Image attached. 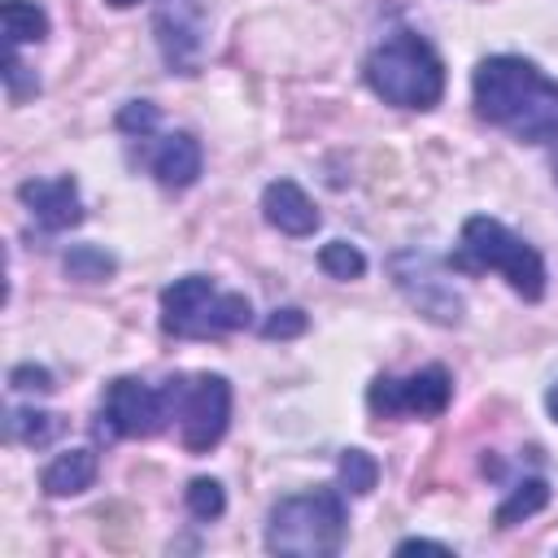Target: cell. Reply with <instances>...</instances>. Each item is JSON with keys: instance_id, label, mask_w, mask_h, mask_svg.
I'll use <instances>...</instances> for the list:
<instances>
[{"instance_id": "1", "label": "cell", "mask_w": 558, "mask_h": 558, "mask_svg": "<svg viewBox=\"0 0 558 558\" xmlns=\"http://www.w3.org/2000/svg\"><path fill=\"white\" fill-rule=\"evenodd\" d=\"M475 113L523 144L558 140V83L523 57H488L471 78Z\"/></svg>"}, {"instance_id": "2", "label": "cell", "mask_w": 558, "mask_h": 558, "mask_svg": "<svg viewBox=\"0 0 558 558\" xmlns=\"http://www.w3.org/2000/svg\"><path fill=\"white\" fill-rule=\"evenodd\" d=\"M366 87L397 109H432L445 92V65L432 52L427 39H418L414 31H397L388 35L362 65Z\"/></svg>"}, {"instance_id": "3", "label": "cell", "mask_w": 558, "mask_h": 558, "mask_svg": "<svg viewBox=\"0 0 558 558\" xmlns=\"http://www.w3.org/2000/svg\"><path fill=\"white\" fill-rule=\"evenodd\" d=\"M344 545V501L340 488H314L283 497L266 523V549L292 558H327Z\"/></svg>"}, {"instance_id": "4", "label": "cell", "mask_w": 558, "mask_h": 558, "mask_svg": "<svg viewBox=\"0 0 558 558\" xmlns=\"http://www.w3.org/2000/svg\"><path fill=\"white\" fill-rule=\"evenodd\" d=\"M453 262L466 266V270L506 275V283L523 301H541L545 296V262H541V253L527 240H519L506 222H497L488 214H471L462 222V253Z\"/></svg>"}, {"instance_id": "5", "label": "cell", "mask_w": 558, "mask_h": 558, "mask_svg": "<svg viewBox=\"0 0 558 558\" xmlns=\"http://www.w3.org/2000/svg\"><path fill=\"white\" fill-rule=\"evenodd\" d=\"M253 310L240 292H218L205 275H183L161 292V327L179 340H209L248 327Z\"/></svg>"}, {"instance_id": "6", "label": "cell", "mask_w": 558, "mask_h": 558, "mask_svg": "<svg viewBox=\"0 0 558 558\" xmlns=\"http://www.w3.org/2000/svg\"><path fill=\"white\" fill-rule=\"evenodd\" d=\"M174 384V418L187 453H205L222 440L231 418V384L222 375H192Z\"/></svg>"}, {"instance_id": "7", "label": "cell", "mask_w": 558, "mask_h": 558, "mask_svg": "<svg viewBox=\"0 0 558 558\" xmlns=\"http://www.w3.org/2000/svg\"><path fill=\"white\" fill-rule=\"evenodd\" d=\"M174 418V384H144V379H113L100 405L96 432L109 436H157Z\"/></svg>"}, {"instance_id": "8", "label": "cell", "mask_w": 558, "mask_h": 558, "mask_svg": "<svg viewBox=\"0 0 558 558\" xmlns=\"http://www.w3.org/2000/svg\"><path fill=\"white\" fill-rule=\"evenodd\" d=\"M453 397V379L445 366H423L410 379H388L379 375L366 392V405L375 418H397V414H418V418H436L445 414Z\"/></svg>"}, {"instance_id": "9", "label": "cell", "mask_w": 558, "mask_h": 558, "mask_svg": "<svg viewBox=\"0 0 558 558\" xmlns=\"http://www.w3.org/2000/svg\"><path fill=\"white\" fill-rule=\"evenodd\" d=\"M157 44L166 52V61L183 74L196 70L201 48H205V9L196 0H174L157 13Z\"/></svg>"}, {"instance_id": "10", "label": "cell", "mask_w": 558, "mask_h": 558, "mask_svg": "<svg viewBox=\"0 0 558 558\" xmlns=\"http://www.w3.org/2000/svg\"><path fill=\"white\" fill-rule=\"evenodd\" d=\"M392 275H397V283L405 288V296H410L427 318H436V323H458V318H462L458 292H453L440 275H432L423 257H414V253L392 257Z\"/></svg>"}, {"instance_id": "11", "label": "cell", "mask_w": 558, "mask_h": 558, "mask_svg": "<svg viewBox=\"0 0 558 558\" xmlns=\"http://www.w3.org/2000/svg\"><path fill=\"white\" fill-rule=\"evenodd\" d=\"M17 196L35 214V222L48 227V231H65V227H78L83 222L78 183L70 174H61V179H31V183L17 187Z\"/></svg>"}, {"instance_id": "12", "label": "cell", "mask_w": 558, "mask_h": 558, "mask_svg": "<svg viewBox=\"0 0 558 558\" xmlns=\"http://www.w3.org/2000/svg\"><path fill=\"white\" fill-rule=\"evenodd\" d=\"M262 214H266V222H270L275 231H283V235H314V227H318L314 201H310L292 179L266 183V192H262Z\"/></svg>"}, {"instance_id": "13", "label": "cell", "mask_w": 558, "mask_h": 558, "mask_svg": "<svg viewBox=\"0 0 558 558\" xmlns=\"http://www.w3.org/2000/svg\"><path fill=\"white\" fill-rule=\"evenodd\" d=\"M148 166H153V174H157L161 187H192L196 174H201V144L187 131H170L153 148Z\"/></svg>"}, {"instance_id": "14", "label": "cell", "mask_w": 558, "mask_h": 558, "mask_svg": "<svg viewBox=\"0 0 558 558\" xmlns=\"http://www.w3.org/2000/svg\"><path fill=\"white\" fill-rule=\"evenodd\" d=\"M96 466H100V462H96L92 449H70V453H57V458L44 466L39 484H44L48 497H74V493L92 488Z\"/></svg>"}, {"instance_id": "15", "label": "cell", "mask_w": 558, "mask_h": 558, "mask_svg": "<svg viewBox=\"0 0 558 558\" xmlns=\"http://www.w3.org/2000/svg\"><path fill=\"white\" fill-rule=\"evenodd\" d=\"M0 22H4V39L17 48V44H35L48 35V13L31 0H4L0 4Z\"/></svg>"}, {"instance_id": "16", "label": "cell", "mask_w": 558, "mask_h": 558, "mask_svg": "<svg viewBox=\"0 0 558 558\" xmlns=\"http://www.w3.org/2000/svg\"><path fill=\"white\" fill-rule=\"evenodd\" d=\"M545 506H549V484H545L541 475H532V480L514 484V488H510V497L497 506V527H514V523L532 519V514H536V510H545Z\"/></svg>"}, {"instance_id": "17", "label": "cell", "mask_w": 558, "mask_h": 558, "mask_svg": "<svg viewBox=\"0 0 558 558\" xmlns=\"http://www.w3.org/2000/svg\"><path fill=\"white\" fill-rule=\"evenodd\" d=\"M57 432H61V418L44 414V410H13L9 423H4V436L22 440V445H48Z\"/></svg>"}, {"instance_id": "18", "label": "cell", "mask_w": 558, "mask_h": 558, "mask_svg": "<svg viewBox=\"0 0 558 558\" xmlns=\"http://www.w3.org/2000/svg\"><path fill=\"white\" fill-rule=\"evenodd\" d=\"M113 270H118L113 253H105V248H96V244H74V248L65 253V275H70V279L100 283V279H109Z\"/></svg>"}, {"instance_id": "19", "label": "cell", "mask_w": 558, "mask_h": 558, "mask_svg": "<svg viewBox=\"0 0 558 558\" xmlns=\"http://www.w3.org/2000/svg\"><path fill=\"white\" fill-rule=\"evenodd\" d=\"M379 480V462L366 449H344L340 453V493L349 497H366Z\"/></svg>"}, {"instance_id": "20", "label": "cell", "mask_w": 558, "mask_h": 558, "mask_svg": "<svg viewBox=\"0 0 558 558\" xmlns=\"http://www.w3.org/2000/svg\"><path fill=\"white\" fill-rule=\"evenodd\" d=\"M318 266H323L331 279H362L366 257H362V248H357V244H349V240H331V244H323Z\"/></svg>"}, {"instance_id": "21", "label": "cell", "mask_w": 558, "mask_h": 558, "mask_svg": "<svg viewBox=\"0 0 558 558\" xmlns=\"http://www.w3.org/2000/svg\"><path fill=\"white\" fill-rule=\"evenodd\" d=\"M187 510L196 514V519H218L222 510H227V493H222V484L218 480H192L187 484Z\"/></svg>"}, {"instance_id": "22", "label": "cell", "mask_w": 558, "mask_h": 558, "mask_svg": "<svg viewBox=\"0 0 558 558\" xmlns=\"http://www.w3.org/2000/svg\"><path fill=\"white\" fill-rule=\"evenodd\" d=\"M310 323H305V314L296 310V305H288V310H275L266 323H262V336L266 340H292V336H301Z\"/></svg>"}, {"instance_id": "23", "label": "cell", "mask_w": 558, "mask_h": 558, "mask_svg": "<svg viewBox=\"0 0 558 558\" xmlns=\"http://www.w3.org/2000/svg\"><path fill=\"white\" fill-rule=\"evenodd\" d=\"M4 83H9V100H13V105L39 92V78L26 74V65L17 61V48H13V44H9V61H4Z\"/></svg>"}, {"instance_id": "24", "label": "cell", "mask_w": 558, "mask_h": 558, "mask_svg": "<svg viewBox=\"0 0 558 558\" xmlns=\"http://www.w3.org/2000/svg\"><path fill=\"white\" fill-rule=\"evenodd\" d=\"M118 126L131 131V135H135V131L148 135V131L157 126V105H148V100H131V105L118 113Z\"/></svg>"}, {"instance_id": "25", "label": "cell", "mask_w": 558, "mask_h": 558, "mask_svg": "<svg viewBox=\"0 0 558 558\" xmlns=\"http://www.w3.org/2000/svg\"><path fill=\"white\" fill-rule=\"evenodd\" d=\"M9 388H17V392H52L57 384H52V375L44 366H13L9 371Z\"/></svg>"}, {"instance_id": "26", "label": "cell", "mask_w": 558, "mask_h": 558, "mask_svg": "<svg viewBox=\"0 0 558 558\" xmlns=\"http://www.w3.org/2000/svg\"><path fill=\"white\" fill-rule=\"evenodd\" d=\"M414 549H436V554H453L445 541H427V536H414V541H401L397 554H414Z\"/></svg>"}, {"instance_id": "27", "label": "cell", "mask_w": 558, "mask_h": 558, "mask_svg": "<svg viewBox=\"0 0 558 558\" xmlns=\"http://www.w3.org/2000/svg\"><path fill=\"white\" fill-rule=\"evenodd\" d=\"M545 405H549V414H554V423H558V384L549 388V397H545Z\"/></svg>"}, {"instance_id": "28", "label": "cell", "mask_w": 558, "mask_h": 558, "mask_svg": "<svg viewBox=\"0 0 558 558\" xmlns=\"http://www.w3.org/2000/svg\"><path fill=\"white\" fill-rule=\"evenodd\" d=\"M109 4H113V9H126V4H135V0H109Z\"/></svg>"}]
</instances>
